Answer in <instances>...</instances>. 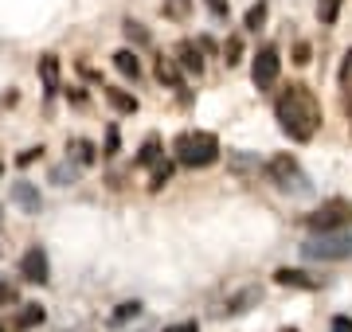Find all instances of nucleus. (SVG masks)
Instances as JSON below:
<instances>
[{"label": "nucleus", "instance_id": "nucleus-1", "mask_svg": "<svg viewBox=\"0 0 352 332\" xmlns=\"http://www.w3.org/2000/svg\"><path fill=\"white\" fill-rule=\"evenodd\" d=\"M274 117H278V126H282V133H286L289 141L305 145V141H314V133L321 129V102L314 98L309 86L294 82V86H286L278 94Z\"/></svg>", "mask_w": 352, "mask_h": 332}, {"label": "nucleus", "instance_id": "nucleus-2", "mask_svg": "<svg viewBox=\"0 0 352 332\" xmlns=\"http://www.w3.org/2000/svg\"><path fill=\"white\" fill-rule=\"evenodd\" d=\"M173 153H176V165H184V168H212L223 149H219V137L215 133H208V129H188V133L176 137Z\"/></svg>", "mask_w": 352, "mask_h": 332}, {"label": "nucleus", "instance_id": "nucleus-3", "mask_svg": "<svg viewBox=\"0 0 352 332\" xmlns=\"http://www.w3.org/2000/svg\"><path fill=\"white\" fill-rule=\"evenodd\" d=\"M305 227L314 230V235H340V230L352 227V204L333 195V200H325L321 207H314L305 215Z\"/></svg>", "mask_w": 352, "mask_h": 332}, {"label": "nucleus", "instance_id": "nucleus-4", "mask_svg": "<svg viewBox=\"0 0 352 332\" xmlns=\"http://www.w3.org/2000/svg\"><path fill=\"white\" fill-rule=\"evenodd\" d=\"M266 176L278 184V192H289V195H309V192H314L309 176H305L302 165H298L289 153H274V156H270V161H266Z\"/></svg>", "mask_w": 352, "mask_h": 332}, {"label": "nucleus", "instance_id": "nucleus-5", "mask_svg": "<svg viewBox=\"0 0 352 332\" xmlns=\"http://www.w3.org/2000/svg\"><path fill=\"white\" fill-rule=\"evenodd\" d=\"M302 254L309 262H349L352 258V235H309L302 243Z\"/></svg>", "mask_w": 352, "mask_h": 332}, {"label": "nucleus", "instance_id": "nucleus-6", "mask_svg": "<svg viewBox=\"0 0 352 332\" xmlns=\"http://www.w3.org/2000/svg\"><path fill=\"white\" fill-rule=\"evenodd\" d=\"M278 71H282V55H278L274 43H266V47H258V55H254L251 63V78L258 90H270L278 82Z\"/></svg>", "mask_w": 352, "mask_h": 332}, {"label": "nucleus", "instance_id": "nucleus-7", "mask_svg": "<svg viewBox=\"0 0 352 332\" xmlns=\"http://www.w3.org/2000/svg\"><path fill=\"white\" fill-rule=\"evenodd\" d=\"M20 278L32 281V285H43L51 278V262H47V250L43 246H28L24 258H20Z\"/></svg>", "mask_w": 352, "mask_h": 332}, {"label": "nucleus", "instance_id": "nucleus-8", "mask_svg": "<svg viewBox=\"0 0 352 332\" xmlns=\"http://www.w3.org/2000/svg\"><path fill=\"white\" fill-rule=\"evenodd\" d=\"M8 195H12V204L20 207L24 215H39V211H43V195H39V188L32 180H16Z\"/></svg>", "mask_w": 352, "mask_h": 332}, {"label": "nucleus", "instance_id": "nucleus-9", "mask_svg": "<svg viewBox=\"0 0 352 332\" xmlns=\"http://www.w3.org/2000/svg\"><path fill=\"white\" fill-rule=\"evenodd\" d=\"M173 59H176V67H180L184 75H196V78L204 75V51H200V43H196V39H180Z\"/></svg>", "mask_w": 352, "mask_h": 332}, {"label": "nucleus", "instance_id": "nucleus-10", "mask_svg": "<svg viewBox=\"0 0 352 332\" xmlns=\"http://www.w3.org/2000/svg\"><path fill=\"white\" fill-rule=\"evenodd\" d=\"M157 82H161V86H168V90H176V94L188 102V94H184V71L176 67V59H164V55L157 59Z\"/></svg>", "mask_w": 352, "mask_h": 332}, {"label": "nucleus", "instance_id": "nucleus-11", "mask_svg": "<svg viewBox=\"0 0 352 332\" xmlns=\"http://www.w3.org/2000/svg\"><path fill=\"white\" fill-rule=\"evenodd\" d=\"M39 78H43V94L47 98H55L59 94V59L55 55H39Z\"/></svg>", "mask_w": 352, "mask_h": 332}, {"label": "nucleus", "instance_id": "nucleus-12", "mask_svg": "<svg viewBox=\"0 0 352 332\" xmlns=\"http://www.w3.org/2000/svg\"><path fill=\"white\" fill-rule=\"evenodd\" d=\"M274 281L278 285H286V289H317V278H309L305 270H289V266L278 270Z\"/></svg>", "mask_w": 352, "mask_h": 332}, {"label": "nucleus", "instance_id": "nucleus-13", "mask_svg": "<svg viewBox=\"0 0 352 332\" xmlns=\"http://www.w3.org/2000/svg\"><path fill=\"white\" fill-rule=\"evenodd\" d=\"M102 94H106V102L118 110V114H138V98L129 94V90H122V86H102Z\"/></svg>", "mask_w": 352, "mask_h": 332}, {"label": "nucleus", "instance_id": "nucleus-14", "mask_svg": "<svg viewBox=\"0 0 352 332\" xmlns=\"http://www.w3.org/2000/svg\"><path fill=\"white\" fill-rule=\"evenodd\" d=\"M161 161H164V153H161V137H145L141 153L133 156V165H138V168H157Z\"/></svg>", "mask_w": 352, "mask_h": 332}, {"label": "nucleus", "instance_id": "nucleus-15", "mask_svg": "<svg viewBox=\"0 0 352 332\" xmlns=\"http://www.w3.org/2000/svg\"><path fill=\"white\" fill-rule=\"evenodd\" d=\"M113 67H118V75H126V78H133V82H138L141 78V59L133 51H129V47H122V51L113 55Z\"/></svg>", "mask_w": 352, "mask_h": 332}, {"label": "nucleus", "instance_id": "nucleus-16", "mask_svg": "<svg viewBox=\"0 0 352 332\" xmlns=\"http://www.w3.org/2000/svg\"><path fill=\"white\" fill-rule=\"evenodd\" d=\"M43 305H20V317H16V332H28L36 329V324H43Z\"/></svg>", "mask_w": 352, "mask_h": 332}, {"label": "nucleus", "instance_id": "nucleus-17", "mask_svg": "<svg viewBox=\"0 0 352 332\" xmlns=\"http://www.w3.org/2000/svg\"><path fill=\"white\" fill-rule=\"evenodd\" d=\"M258 301V289H243V294H235L231 301H227V317H239V313H247V305H254Z\"/></svg>", "mask_w": 352, "mask_h": 332}, {"label": "nucleus", "instance_id": "nucleus-18", "mask_svg": "<svg viewBox=\"0 0 352 332\" xmlns=\"http://www.w3.org/2000/svg\"><path fill=\"white\" fill-rule=\"evenodd\" d=\"M266 12H270V8H266V0L251 4V8H247V16H243V27H247V32H258V27L266 24Z\"/></svg>", "mask_w": 352, "mask_h": 332}, {"label": "nucleus", "instance_id": "nucleus-19", "mask_svg": "<svg viewBox=\"0 0 352 332\" xmlns=\"http://www.w3.org/2000/svg\"><path fill=\"white\" fill-rule=\"evenodd\" d=\"M340 4H344V0H317V20L325 27H333L337 16H340Z\"/></svg>", "mask_w": 352, "mask_h": 332}, {"label": "nucleus", "instance_id": "nucleus-20", "mask_svg": "<svg viewBox=\"0 0 352 332\" xmlns=\"http://www.w3.org/2000/svg\"><path fill=\"white\" fill-rule=\"evenodd\" d=\"M168 180H173V161H161V165L153 168V176H149V192H161Z\"/></svg>", "mask_w": 352, "mask_h": 332}, {"label": "nucleus", "instance_id": "nucleus-21", "mask_svg": "<svg viewBox=\"0 0 352 332\" xmlns=\"http://www.w3.org/2000/svg\"><path fill=\"white\" fill-rule=\"evenodd\" d=\"M223 63H227V67H239V63H243V39H239V36H231V39L223 43Z\"/></svg>", "mask_w": 352, "mask_h": 332}, {"label": "nucleus", "instance_id": "nucleus-22", "mask_svg": "<svg viewBox=\"0 0 352 332\" xmlns=\"http://www.w3.org/2000/svg\"><path fill=\"white\" fill-rule=\"evenodd\" d=\"M161 12L168 16V20H184V16L192 12V0H164Z\"/></svg>", "mask_w": 352, "mask_h": 332}, {"label": "nucleus", "instance_id": "nucleus-23", "mask_svg": "<svg viewBox=\"0 0 352 332\" xmlns=\"http://www.w3.org/2000/svg\"><path fill=\"white\" fill-rule=\"evenodd\" d=\"M138 313H141V305H138V301H122V305H118V309H113V324H126V320L129 317H138Z\"/></svg>", "mask_w": 352, "mask_h": 332}, {"label": "nucleus", "instance_id": "nucleus-24", "mask_svg": "<svg viewBox=\"0 0 352 332\" xmlns=\"http://www.w3.org/2000/svg\"><path fill=\"white\" fill-rule=\"evenodd\" d=\"M208 4V12L215 16V20H227L231 16V0H204Z\"/></svg>", "mask_w": 352, "mask_h": 332}, {"label": "nucleus", "instance_id": "nucleus-25", "mask_svg": "<svg viewBox=\"0 0 352 332\" xmlns=\"http://www.w3.org/2000/svg\"><path fill=\"white\" fill-rule=\"evenodd\" d=\"M75 153H78V165H94V145H90V141L78 137L75 141Z\"/></svg>", "mask_w": 352, "mask_h": 332}, {"label": "nucleus", "instance_id": "nucleus-26", "mask_svg": "<svg viewBox=\"0 0 352 332\" xmlns=\"http://www.w3.org/2000/svg\"><path fill=\"white\" fill-rule=\"evenodd\" d=\"M126 36L133 39V43H149V32H145L138 20H126Z\"/></svg>", "mask_w": 352, "mask_h": 332}, {"label": "nucleus", "instance_id": "nucleus-27", "mask_svg": "<svg viewBox=\"0 0 352 332\" xmlns=\"http://www.w3.org/2000/svg\"><path fill=\"white\" fill-rule=\"evenodd\" d=\"M118 149H122V137H118V126L106 129V156H118Z\"/></svg>", "mask_w": 352, "mask_h": 332}, {"label": "nucleus", "instance_id": "nucleus-28", "mask_svg": "<svg viewBox=\"0 0 352 332\" xmlns=\"http://www.w3.org/2000/svg\"><path fill=\"white\" fill-rule=\"evenodd\" d=\"M161 332H200V324L196 320H176V324H164Z\"/></svg>", "mask_w": 352, "mask_h": 332}, {"label": "nucleus", "instance_id": "nucleus-29", "mask_svg": "<svg viewBox=\"0 0 352 332\" xmlns=\"http://www.w3.org/2000/svg\"><path fill=\"white\" fill-rule=\"evenodd\" d=\"M16 301V285L12 281H0V305H12Z\"/></svg>", "mask_w": 352, "mask_h": 332}, {"label": "nucleus", "instance_id": "nucleus-30", "mask_svg": "<svg viewBox=\"0 0 352 332\" xmlns=\"http://www.w3.org/2000/svg\"><path fill=\"white\" fill-rule=\"evenodd\" d=\"M39 153H43V149H24V153L16 156V165H20V168H28V165H36V161H39Z\"/></svg>", "mask_w": 352, "mask_h": 332}, {"label": "nucleus", "instance_id": "nucleus-31", "mask_svg": "<svg viewBox=\"0 0 352 332\" xmlns=\"http://www.w3.org/2000/svg\"><path fill=\"white\" fill-rule=\"evenodd\" d=\"M67 176L75 180V168H71V165H59L55 172H51V180H55V184H67Z\"/></svg>", "mask_w": 352, "mask_h": 332}, {"label": "nucleus", "instance_id": "nucleus-32", "mask_svg": "<svg viewBox=\"0 0 352 332\" xmlns=\"http://www.w3.org/2000/svg\"><path fill=\"white\" fill-rule=\"evenodd\" d=\"M294 63H309V43H305V39H302V43H298V47H294Z\"/></svg>", "mask_w": 352, "mask_h": 332}, {"label": "nucleus", "instance_id": "nucleus-33", "mask_svg": "<svg viewBox=\"0 0 352 332\" xmlns=\"http://www.w3.org/2000/svg\"><path fill=\"white\" fill-rule=\"evenodd\" d=\"M329 332H352V317H333Z\"/></svg>", "mask_w": 352, "mask_h": 332}, {"label": "nucleus", "instance_id": "nucleus-34", "mask_svg": "<svg viewBox=\"0 0 352 332\" xmlns=\"http://www.w3.org/2000/svg\"><path fill=\"white\" fill-rule=\"evenodd\" d=\"M349 75H352V47L344 51V67H340V82H349Z\"/></svg>", "mask_w": 352, "mask_h": 332}, {"label": "nucleus", "instance_id": "nucleus-35", "mask_svg": "<svg viewBox=\"0 0 352 332\" xmlns=\"http://www.w3.org/2000/svg\"><path fill=\"white\" fill-rule=\"evenodd\" d=\"M67 98H71V102H75V106H82V102H87V94H82V90H67Z\"/></svg>", "mask_w": 352, "mask_h": 332}, {"label": "nucleus", "instance_id": "nucleus-36", "mask_svg": "<svg viewBox=\"0 0 352 332\" xmlns=\"http://www.w3.org/2000/svg\"><path fill=\"white\" fill-rule=\"evenodd\" d=\"M344 110H349V129H352V86H349V102H344Z\"/></svg>", "mask_w": 352, "mask_h": 332}, {"label": "nucleus", "instance_id": "nucleus-37", "mask_svg": "<svg viewBox=\"0 0 352 332\" xmlns=\"http://www.w3.org/2000/svg\"><path fill=\"white\" fill-rule=\"evenodd\" d=\"M0 176H4V161H0Z\"/></svg>", "mask_w": 352, "mask_h": 332}, {"label": "nucleus", "instance_id": "nucleus-38", "mask_svg": "<svg viewBox=\"0 0 352 332\" xmlns=\"http://www.w3.org/2000/svg\"><path fill=\"white\" fill-rule=\"evenodd\" d=\"M282 332H298V329H282Z\"/></svg>", "mask_w": 352, "mask_h": 332}, {"label": "nucleus", "instance_id": "nucleus-39", "mask_svg": "<svg viewBox=\"0 0 352 332\" xmlns=\"http://www.w3.org/2000/svg\"><path fill=\"white\" fill-rule=\"evenodd\" d=\"M0 332H4V324H0Z\"/></svg>", "mask_w": 352, "mask_h": 332}, {"label": "nucleus", "instance_id": "nucleus-40", "mask_svg": "<svg viewBox=\"0 0 352 332\" xmlns=\"http://www.w3.org/2000/svg\"><path fill=\"white\" fill-rule=\"evenodd\" d=\"M0 223H4V219H0Z\"/></svg>", "mask_w": 352, "mask_h": 332}]
</instances>
